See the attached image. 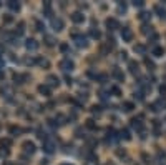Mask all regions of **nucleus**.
Instances as JSON below:
<instances>
[{
	"mask_svg": "<svg viewBox=\"0 0 166 165\" xmlns=\"http://www.w3.org/2000/svg\"><path fill=\"white\" fill-rule=\"evenodd\" d=\"M73 42L78 48H86L88 47V37L86 35H81V33H75L73 35Z\"/></svg>",
	"mask_w": 166,
	"mask_h": 165,
	"instance_id": "f257e3e1",
	"label": "nucleus"
},
{
	"mask_svg": "<svg viewBox=\"0 0 166 165\" xmlns=\"http://www.w3.org/2000/svg\"><path fill=\"white\" fill-rule=\"evenodd\" d=\"M0 94H2V97H5L7 100H12V97L15 95V92H13V87L12 85L3 84L2 87H0Z\"/></svg>",
	"mask_w": 166,
	"mask_h": 165,
	"instance_id": "f03ea898",
	"label": "nucleus"
},
{
	"mask_svg": "<svg viewBox=\"0 0 166 165\" xmlns=\"http://www.w3.org/2000/svg\"><path fill=\"white\" fill-rule=\"evenodd\" d=\"M22 148H23V152L28 153V155H33L37 152V145L32 142V140H25V142L22 143Z\"/></svg>",
	"mask_w": 166,
	"mask_h": 165,
	"instance_id": "7ed1b4c3",
	"label": "nucleus"
},
{
	"mask_svg": "<svg viewBox=\"0 0 166 165\" xmlns=\"http://www.w3.org/2000/svg\"><path fill=\"white\" fill-rule=\"evenodd\" d=\"M55 148H57L55 140H52V138L43 140V152H45V153H53V152H55Z\"/></svg>",
	"mask_w": 166,
	"mask_h": 165,
	"instance_id": "20e7f679",
	"label": "nucleus"
},
{
	"mask_svg": "<svg viewBox=\"0 0 166 165\" xmlns=\"http://www.w3.org/2000/svg\"><path fill=\"white\" fill-rule=\"evenodd\" d=\"M12 79H13V82H15L17 85H23V84H27L28 75H27V74H18V72H15V74L12 75Z\"/></svg>",
	"mask_w": 166,
	"mask_h": 165,
	"instance_id": "39448f33",
	"label": "nucleus"
},
{
	"mask_svg": "<svg viewBox=\"0 0 166 165\" xmlns=\"http://www.w3.org/2000/svg\"><path fill=\"white\" fill-rule=\"evenodd\" d=\"M60 69L63 72H71L73 69H75V64H73V60H70V59H63L60 62Z\"/></svg>",
	"mask_w": 166,
	"mask_h": 165,
	"instance_id": "423d86ee",
	"label": "nucleus"
},
{
	"mask_svg": "<svg viewBox=\"0 0 166 165\" xmlns=\"http://www.w3.org/2000/svg\"><path fill=\"white\" fill-rule=\"evenodd\" d=\"M141 119H143L141 115H140L138 119H131V127H133L136 132H141V133H143L145 130H143V122H141Z\"/></svg>",
	"mask_w": 166,
	"mask_h": 165,
	"instance_id": "0eeeda50",
	"label": "nucleus"
},
{
	"mask_svg": "<svg viewBox=\"0 0 166 165\" xmlns=\"http://www.w3.org/2000/svg\"><path fill=\"white\" fill-rule=\"evenodd\" d=\"M121 38H123V42H131L133 40V32H131V28H128V27L121 28Z\"/></svg>",
	"mask_w": 166,
	"mask_h": 165,
	"instance_id": "6e6552de",
	"label": "nucleus"
},
{
	"mask_svg": "<svg viewBox=\"0 0 166 165\" xmlns=\"http://www.w3.org/2000/svg\"><path fill=\"white\" fill-rule=\"evenodd\" d=\"M25 48L28 52H35L38 48V42L35 40V38H28V40L25 42Z\"/></svg>",
	"mask_w": 166,
	"mask_h": 165,
	"instance_id": "1a4fd4ad",
	"label": "nucleus"
},
{
	"mask_svg": "<svg viewBox=\"0 0 166 165\" xmlns=\"http://www.w3.org/2000/svg\"><path fill=\"white\" fill-rule=\"evenodd\" d=\"M52 27H53V30H55V32H60V30H63L65 23H63L62 18H52Z\"/></svg>",
	"mask_w": 166,
	"mask_h": 165,
	"instance_id": "9d476101",
	"label": "nucleus"
},
{
	"mask_svg": "<svg viewBox=\"0 0 166 165\" xmlns=\"http://www.w3.org/2000/svg\"><path fill=\"white\" fill-rule=\"evenodd\" d=\"M38 94L43 95V97H50L52 95V89L47 84H42V85H38Z\"/></svg>",
	"mask_w": 166,
	"mask_h": 165,
	"instance_id": "9b49d317",
	"label": "nucleus"
},
{
	"mask_svg": "<svg viewBox=\"0 0 166 165\" xmlns=\"http://www.w3.org/2000/svg\"><path fill=\"white\" fill-rule=\"evenodd\" d=\"M71 22L73 23H83V22H85V15H83V13L81 12H73L71 13Z\"/></svg>",
	"mask_w": 166,
	"mask_h": 165,
	"instance_id": "f8f14e48",
	"label": "nucleus"
},
{
	"mask_svg": "<svg viewBox=\"0 0 166 165\" xmlns=\"http://www.w3.org/2000/svg\"><path fill=\"white\" fill-rule=\"evenodd\" d=\"M105 25L108 27V30H116V28H120V23L116 18H106Z\"/></svg>",
	"mask_w": 166,
	"mask_h": 165,
	"instance_id": "ddd939ff",
	"label": "nucleus"
},
{
	"mask_svg": "<svg viewBox=\"0 0 166 165\" xmlns=\"http://www.w3.org/2000/svg\"><path fill=\"white\" fill-rule=\"evenodd\" d=\"M47 82H48V87H58L60 85V79H58L57 75H48L47 77Z\"/></svg>",
	"mask_w": 166,
	"mask_h": 165,
	"instance_id": "4468645a",
	"label": "nucleus"
},
{
	"mask_svg": "<svg viewBox=\"0 0 166 165\" xmlns=\"http://www.w3.org/2000/svg\"><path fill=\"white\" fill-rule=\"evenodd\" d=\"M128 69H130V72H131L133 75H138V74H140V65L136 64L135 60H130V62H128Z\"/></svg>",
	"mask_w": 166,
	"mask_h": 165,
	"instance_id": "2eb2a0df",
	"label": "nucleus"
},
{
	"mask_svg": "<svg viewBox=\"0 0 166 165\" xmlns=\"http://www.w3.org/2000/svg\"><path fill=\"white\" fill-rule=\"evenodd\" d=\"M111 77H113L115 80H118V82H123V80H125V74H123L120 69H113V72H111Z\"/></svg>",
	"mask_w": 166,
	"mask_h": 165,
	"instance_id": "dca6fc26",
	"label": "nucleus"
},
{
	"mask_svg": "<svg viewBox=\"0 0 166 165\" xmlns=\"http://www.w3.org/2000/svg\"><path fill=\"white\" fill-rule=\"evenodd\" d=\"M7 5H8V8H10L12 12H18V10H20V7H22L20 2H15V0H8Z\"/></svg>",
	"mask_w": 166,
	"mask_h": 165,
	"instance_id": "f3484780",
	"label": "nucleus"
},
{
	"mask_svg": "<svg viewBox=\"0 0 166 165\" xmlns=\"http://www.w3.org/2000/svg\"><path fill=\"white\" fill-rule=\"evenodd\" d=\"M37 65L42 67V69H50V62H48L47 59H43V57H38L37 59Z\"/></svg>",
	"mask_w": 166,
	"mask_h": 165,
	"instance_id": "a211bd4d",
	"label": "nucleus"
},
{
	"mask_svg": "<svg viewBox=\"0 0 166 165\" xmlns=\"http://www.w3.org/2000/svg\"><path fill=\"white\" fill-rule=\"evenodd\" d=\"M133 50H135V53H138V55H145V53H146V47L143 45V43H136Z\"/></svg>",
	"mask_w": 166,
	"mask_h": 165,
	"instance_id": "6ab92c4d",
	"label": "nucleus"
},
{
	"mask_svg": "<svg viewBox=\"0 0 166 165\" xmlns=\"http://www.w3.org/2000/svg\"><path fill=\"white\" fill-rule=\"evenodd\" d=\"M53 120H55V124H57V127H60V125H65L67 122H65V115H63V114H57V117L55 119H53Z\"/></svg>",
	"mask_w": 166,
	"mask_h": 165,
	"instance_id": "aec40b11",
	"label": "nucleus"
},
{
	"mask_svg": "<svg viewBox=\"0 0 166 165\" xmlns=\"http://www.w3.org/2000/svg\"><path fill=\"white\" fill-rule=\"evenodd\" d=\"M118 133H120V138H123V140H131V133H130L128 129H121Z\"/></svg>",
	"mask_w": 166,
	"mask_h": 165,
	"instance_id": "412c9836",
	"label": "nucleus"
},
{
	"mask_svg": "<svg viewBox=\"0 0 166 165\" xmlns=\"http://www.w3.org/2000/svg\"><path fill=\"white\" fill-rule=\"evenodd\" d=\"M154 12L158 13V15H159L161 18H166V8H164V7H161V5H156V7H154Z\"/></svg>",
	"mask_w": 166,
	"mask_h": 165,
	"instance_id": "4be33fe9",
	"label": "nucleus"
},
{
	"mask_svg": "<svg viewBox=\"0 0 166 165\" xmlns=\"http://www.w3.org/2000/svg\"><path fill=\"white\" fill-rule=\"evenodd\" d=\"M43 42H45L48 47H53V45H55V38H53L52 35H43Z\"/></svg>",
	"mask_w": 166,
	"mask_h": 165,
	"instance_id": "5701e85b",
	"label": "nucleus"
},
{
	"mask_svg": "<svg viewBox=\"0 0 166 165\" xmlns=\"http://www.w3.org/2000/svg\"><path fill=\"white\" fill-rule=\"evenodd\" d=\"M151 53H153L154 57H163L164 55V50H163V47H154L153 50H151Z\"/></svg>",
	"mask_w": 166,
	"mask_h": 165,
	"instance_id": "b1692460",
	"label": "nucleus"
},
{
	"mask_svg": "<svg viewBox=\"0 0 166 165\" xmlns=\"http://www.w3.org/2000/svg\"><path fill=\"white\" fill-rule=\"evenodd\" d=\"M8 132H10V135H13V137H18V135L22 133V129H20V127H15V125H13V127L8 129Z\"/></svg>",
	"mask_w": 166,
	"mask_h": 165,
	"instance_id": "393cba45",
	"label": "nucleus"
},
{
	"mask_svg": "<svg viewBox=\"0 0 166 165\" xmlns=\"http://www.w3.org/2000/svg\"><path fill=\"white\" fill-rule=\"evenodd\" d=\"M141 28H143V30H141V32H143L145 35H148V33H150V35H153V27H151L150 23H145V25L141 27Z\"/></svg>",
	"mask_w": 166,
	"mask_h": 165,
	"instance_id": "a878e982",
	"label": "nucleus"
},
{
	"mask_svg": "<svg viewBox=\"0 0 166 165\" xmlns=\"http://www.w3.org/2000/svg\"><path fill=\"white\" fill-rule=\"evenodd\" d=\"M145 65L148 67L150 70H154L156 69V65H154V62L151 60V59H148V57H145Z\"/></svg>",
	"mask_w": 166,
	"mask_h": 165,
	"instance_id": "bb28decb",
	"label": "nucleus"
},
{
	"mask_svg": "<svg viewBox=\"0 0 166 165\" xmlns=\"http://www.w3.org/2000/svg\"><path fill=\"white\" fill-rule=\"evenodd\" d=\"M10 155V148H5V147H0V158H7Z\"/></svg>",
	"mask_w": 166,
	"mask_h": 165,
	"instance_id": "cd10ccee",
	"label": "nucleus"
},
{
	"mask_svg": "<svg viewBox=\"0 0 166 165\" xmlns=\"http://www.w3.org/2000/svg\"><path fill=\"white\" fill-rule=\"evenodd\" d=\"M25 32V22H18V28L15 30V35H22Z\"/></svg>",
	"mask_w": 166,
	"mask_h": 165,
	"instance_id": "c85d7f7f",
	"label": "nucleus"
},
{
	"mask_svg": "<svg viewBox=\"0 0 166 165\" xmlns=\"http://www.w3.org/2000/svg\"><path fill=\"white\" fill-rule=\"evenodd\" d=\"M133 109H135L133 102H125V104H123V110H125V112H131Z\"/></svg>",
	"mask_w": 166,
	"mask_h": 165,
	"instance_id": "c756f323",
	"label": "nucleus"
},
{
	"mask_svg": "<svg viewBox=\"0 0 166 165\" xmlns=\"http://www.w3.org/2000/svg\"><path fill=\"white\" fill-rule=\"evenodd\" d=\"M90 35L93 37V38H96V40H98V38L101 37V32L98 30V28H91V30H90Z\"/></svg>",
	"mask_w": 166,
	"mask_h": 165,
	"instance_id": "7c9ffc66",
	"label": "nucleus"
},
{
	"mask_svg": "<svg viewBox=\"0 0 166 165\" xmlns=\"http://www.w3.org/2000/svg\"><path fill=\"white\" fill-rule=\"evenodd\" d=\"M150 18H151V13H150V12H141V13H140V20L148 22Z\"/></svg>",
	"mask_w": 166,
	"mask_h": 165,
	"instance_id": "2f4dec72",
	"label": "nucleus"
},
{
	"mask_svg": "<svg viewBox=\"0 0 166 165\" xmlns=\"http://www.w3.org/2000/svg\"><path fill=\"white\" fill-rule=\"evenodd\" d=\"M158 160H159V163H166V153L164 152H158Z\"/></svg>",
	"mask_w": 166,
	"mask_h": 165,
	"instance_id": "473e14b6",
	"label": "nucleus"
},
{
	"mask_svg": "<svg viewBox=\"0 0 166 165\" xmlns=\"http://www.w3.org/2000/svg\"><path fill=\"white\" fill-rule=\"evenodd\" d=\"M10 140H8V138H2V140H0V147H5V148H8V147H10Z\"/></svg>",
	"mask_w": 166,
	"mask_h": 165,
	"instance_id": "72a5a7b5",
	"label": "nucleus"
},
{
	"mask_svg": "<svg viewBox=\"0 0 166 165\" xmlns=\"http://www.w3.org/2000/svg\"><path fill=\"white\" fill-rule=\"evenodd\" d=\"M23 62H25V65H35V64H37V59H32V57H27V59L23 60Z\"/></svg>",
	"mask_w": 166,
	"mask_h": 165,
	"instance_id": "f704fd0d",
	"label": "nucleus"
},
{
	"mask_svg": "<svg viewBox=\"0 0 166 165\" xmlns=\"http://www.w3.org/2000/svg\"><path fill=\"white\" fill-rule=\"evenodd\" d=\"M96 80H100L101 84H103V82L108 80V75H106V74H100V75H96Z\"/></svg>",
	"mask_w": 166,
	"mask_h": 165,
	"instance_id": "c9c22d12",
	"label": "nucleus"
},
{
	"mask_svg": "<svg viewBox=\"0 0 166 165\" xmlns=\"http://www.w3.org/2000/svg\"><path fill=\"white\" fill-rule=\"evenodd\" d=\"M111 94H113L115 97H120L121 95V90L118 89V87H111Z\"/></svg>",
	"mask_w": 166,
	"mask_h": 165,
	"instance_id": "e433bc0d",
	"label": "nucleus"
},
{
	"mask_svg": "<svg viewBox=\"0 0 166 165\" xmlns=\"http://www.w3.org/2000/svg\"><path fill=\"white\" fill-rule=\"evenodd\" d=\"M133 5H135V7H138V8H141V7L145 5V2H143V0H135Z\"/></svg>",
	"mask_w": 166,
	"mask_h": 165,
	"instance_id": "4c0bfd02",
	"label": "nucleus"
},
{
	"mask_svg": "<svg viewBox=\"0 0 166 165\" xmlns=\"http://www.w3.org/2000/svg\"><path fill=\"white\" fill-rule=\"evenodd\" d=\"M91 112H93V114H101V107L93 105V107H91Z\"/></svg>",
	"mask_w": 166,
	"mask_h": 165,
	"instance_id": "58836bf2",
	"label": "nucleus"
},
{
	"mask_svg": "<svg viewBox=\"0 0 166 165\" xmlns=\"http://www.w3.org/2000/svg\"><path fill=\"white\" fill-rule=\"evenodd\" d=\"M135 99H138V100H143L145 99V95H143V92H136V94H135Z\"/></svg>",
	"mask_w": 166,
	"mask_h": 165,
	"instance_id": "ea45409f",
	"label": "nucleus"
},
{
	"mask_svg": "<svg viewBox=\"0 0 166 165\" xmlns=\"http://www.w3.org/2000/svg\"><path fill=\"white\" fill-rule=\"evenodd\" d=\"M86 127H88V129H95L96 127V125H95V122H93V120H86Z\"/></svg>",
	"mask_w": 166,
	"mask_h": 165,
	"instance_id": "a19ab883",
	"label": "nucleus"
},
{
	"mask_svg": "<svg viewBox=\"0 0 166 165\" xmlns=\"http://www.w3.org/2000/svg\"><path fill=\"white\" fill-rule=\"evenodd\" d=\"M118 12H120V13H121V12H123V13L126 12V5H125V3H118Z\"/></svg>",
	"mask_w": 166,
	"mask_h": 165,
	"instance_id": "79ce46f5",
	"label": "nucleus"
},
{
	"mask_svg": "<svg viewBox=\"0 0 166 165\" xmlns=\"http://www.w3.org/2000/svg\"><path fill=\"white\" fill-rule=\"evenodd\" d=\"M35 27H37V30H38V32H42V30H43V23H42V22H38V20L35 22Z\"/></svg>",
	"mask_w": 166,
	"mask_h": 165,
	"instance_id": "37998d69",
	"label": "nucleus"
},
{
	"mask_svg": "<svg viewBox=\"0 0 166 165\" xmlns=\"http://www.w3.org/2000/svg\"><path fill=\"white\" fill-rule=\"evenodd\" d=\"M60 50H62V52H68V43H62V45H60Z\"/></svg>",
	"mask_w": 166,
	"mask_h": 165,
	"instance_id": "c03bdc74",
	"label": "nucleus"
},
{
	"mask_svg": "<svg viewBox=\"0 0 166 165\" xmlns=\"http://www.w3.org/2000/svg\"><path fill=\"white\" fill-rule=\"evenodd\" d=\"M159 94L161 95H166V85H159Z\"/></svg>",
	"mask_w": 166,
	"mask_h": 165,
	"instance_id": "a18cd8bd",
	"label": "nucleus"
},
{
	"mask_svg": "<svg viewBox=\"0 0 166 165\" xmlns=\"http://www.w3.org/2000/svg\"><path fill=\"white\" fill-rule=\"evenodd\" d=\"M3 67H5V62H3V59L0 57V70H3Z\"/></svg>",
	"mask_w": 166,
	"mask_h": 165,
	"instance_id": "49530a36",
	"label": "nucleus"
},
{
	"mask_svg": "<svg viewBox=\"0 0 166 165\" xmlns=\"http://www.w3.org/2000/svg\"><path fill=\"white\" fill-rule=\"evenodd\" d=\"M3 22H7V23H8V22H12V17H10V15H7L5 18H3Z\"/></svg>",
	"mask_w": 166,
	"mask_h": 165,
	"instance_id": "de8ad7c7",
	"label": "nucleus"
},
{
	"mask_svg": "<svg viewBox=\"0 0 166 165\" xmlns=\"http://www.w3.org/2000/svg\"><path fill=\"white\" fill-rule=\"evenodd\" d=\"M3 79V70H0V80Z\"/></svg>",
	"mask_w": 166,
	"mask_h": 165,
	"instance_id": "09e8293b",
	"label": "nucleus"
},
{
	"mask_svg": "<svg viewBox=\"0 0 166 165\" xmlns=\"http://www.w3.org/2000/svg\"><path fill=\"white\" fill-rule=\"evenodd\" d=\"M2 53H3V47L0 45V55H2Z\"/></svg>",
	"mask_w": 166,
	"mask_h": 165,
	"instance_id": "8fccbe9b",
	"label": "nucleus"
},
{
	"mask_svg": "<svg viewBox=\"0 0 166 165\" xmlns=\"http://www.w3.org/2000/svg\"><path fill=\"white\" fill-rule=\"evenodd\" d=\"M62 165H71V163H62Z\"/></svg>",
	"mask_w": 166,
	"mask_h": 165,
	"instance_id": "3c124183",
	"label": "nucleus"
}]
</instances>
